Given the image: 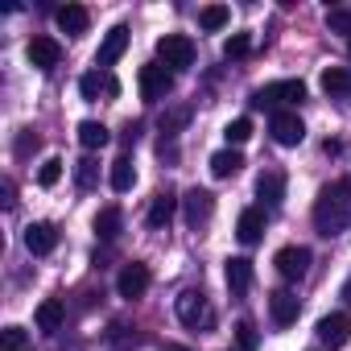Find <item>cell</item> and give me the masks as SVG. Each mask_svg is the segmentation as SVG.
<instances>
[{
  "label": "cell",
  "instance_id": "obj_1",
  "mask_svg": "<svg viewBox=\"0 0 351 351\" xmlns=\"http://www.w3.org/2000/svg\"><path fill=\"white\" fill-rule=\"evenodd\" d=\"M310 219H314V232H318V236H326V240H330V236H339V232H347V223H351V203H347V195H343V186H339V182H330V186H322V191H318Z\"/></svg>",
  "mask_w": 351,
  "mask_h": 351
},
{
  "label": "cell",
  "instance_id": "obj_2",
  "mask_svg": "<svg viewBox=\"0 0 351 351\" xmlns=\"http://www.w3.org/2000/svg\"><path fill=\"white\" fill-rule=\"evenodd\" d=\"M302 99H306V83H302V79H277V83H265V87L252 95L256 108H273V112H285L289 104H302Z\"/></svg>",
  "mask_w": 351,
  "mask_h": 351
},
{
  "label": "cell",
  "instance_id": "obj_3",
  "mask_svg": "<svg viewBox=\"0 0 351 351\" xmlns=\"http://www.w3.org/2000/svg\"><path fill=\"white\" fill-rule=\"evenodd\" d=\"M157 62L169 66V71L195 66V42L186 34H165V38H157Z\"/></svg>",
  "mask_w": 351,
  "mask_h": 351
},
{
  "label": "cell",
  "instance_id": "obj_4",
  "mask_svg": "<svg viewBox=\"0 0 351 351\" xmlns=\"http://www.w3.org/2000/svg\"><path fill=\"white\" fill-rule=\"evenodd\" d=\"M173 91V71L161 66V62H145L141 66V99L145 104H157Z\"/></svg>",
  "mask_w": 351,
  "mask_h": 351
},
{
  "label": "cell",
  "instance_id": "obj_5",
  "mask_svg": "<svg viewBox=\"0 0 351 351\" xmlns=\"http://www.w3.org/2000/svg\"><path fill=\"white\" fill-rule=\"evenodd\" d=\"M173 310H178V322H186V326H211V318H215L199 289H182L178 302H173Z\"/></svg>",
  "mask_w": 351,
  "mask_h": 351
},
{
  "label": "cell",
  "instance_id": "obj_6",
  "mask_svg": "<svg viewBox=\"0 0 351 351\" xmlns=\"http://www.w3.org/2000/svg\"><path fill=\"white\" fill-rule=\"evenodd\" d=\"M269 132H273V141H277L281 149H293V145H302V141H306V124H302V116H298V112H273Z\"/></svg>",
  "mask_w": 351,
  "mask_h": 351
},
{
  "label": "cell",
  "instance_id": "obj_7",
  "mask_svg": "<svg viewBox=\"0 0 351 351\" xmlns=\"http://www.w3.org/2000/svg\"><path fill=\"white\" fill-rule=\"evenodd\" d=\"M310 248H302V244H289V248H281L277 256H273V265H277V273L285 277V281H302L306 273H310Z\"/></svg>",
  "mask_w": 351,
  "mask_h": 351
},
{
  "label": "cell",
  "instance_id": "obj_8",
  "mask_svg": "<svg viewBox=\"0 0 351 351\" xmlns=\"http://www.w3.org/2000/svg\"><path fill=\"white\" fill-rule=\"evenodd\" d=\"M182 215H186V228L199 232V228L215 215V195H211V191H199V186L186 191V199H182Z\"/></svg>",
  "mask_w": 351,
  "mask_h": 351
},
{
  "label": "cell",
  "instance_id": "obj_9",
  "mask_svg": "<svg viewBox=\"0 0 351 351\" xmlns=\"http://www.w3.org/2000/svg\"><path fill=\"white\" fill-rule=\"evenodd\" d=\"M149 281H153V273H149V265H141V261H132V265H124L120 269V277H116V293L120 298H141L145 289H149Z\"/></svg>",
  "mask_w": 351,
  "mask_h": 351
},
{
  "label": "cell",
  "instance_id": "obj_10",
  "mask_svg": "<svg viewBox=\"0 0 351 351\" xmlns=\"http://www.w3.org/2000/svg\"><path fill=\"white\" fill-rule=\"evenodd\" d=\"M314 330H318L322 347H330V351H335V347H343V343H347V335H351V318H347L343 310H335V314H322Z\"/></svg>",
  "mask_w": 351,
  "mask_h": 351
},
{
  "label": "cell",
  "instance_id": "obj_11",
  "mask_svg": "<svg viewBox=\"0 0 351 351\" xmlns=\"http://www.w3.org/2000/svg\"><path fill=\"white\" fill-rule=\"evenodd\" d=\"M252 277H256V269H252V261H248V256H232V261H228V269H223V281H228L232 298L248 293V289H252Z\"/></svg>",
  "mask_w": 351,
  "mask_h": 351
},
{
  "label": "cell",
  "instance_id": "obj_12",
  "mask_svg": "<svg viewBox=\"0 0 351 351\" xmlns=\"http://www.w3.org/2000/svg\"><path fill=\"white\" fill-rule=\"evenodd\" d=\"M128 50V25H112L99 42V54H95V66H112L120 54Z\"/></svg>",
  "mask_w": 351,
  "mask_h": 351
},
{
  "label": "cell",
  "instance_id": "obj_13",
  "mask_svg": "<svg viewBox=\"0 0 351 351\" xmlns=\"http://www.w3.org/2000/svg\"><path fill=\"white\" fill-rule=\"evenodd\" d=\"M25 54H29V62H34L38 71H54V66L62 62V46H58L54 38H34V42L25 46Z\"/></svg>",
  "mask_w": 351,
  "mask_h": 351
},
{
  "label": "cell",
  "instance_id": "obj_14",
  "mask_svg": "<svg viewBox=\"0 0 351 351\" xmlns=\"http://www.w3.org/2000/svg\"><path fill=\"white\" fill-rule=\"evenodd\" d=\"M25 248H29L34 256H50V252L58 248V228H54V223H29V228H25Z\"/></svg>",
  "mask_w": 351,
  "mask_h": 351
},
{
  "label": "cell",
  "instance_id": "obj_15",
  "mask_svg": "<svg viewBox=\"0 0 351 351\" xmlns=\"http://www.w3.org/2000/svg\"><path fill=\"white\" fill-rule=\"evenodd\" d=\"M298 310H302L298 293H289V289H273V293H269V314H273V322H277V326L298 322Z\"/></svg>",
  "mask_w": 351,
  "mask_h": 351
},
{
  "label": "cell",
  "instance_id": "obj_16",
  "mask_svg": "<svg viewBox=\"0 0 351 351\" xmlns=\"http://www.w3.org/2000/svg\"><path fill=\"white\" fill-rule=\"evenodd\" d=\"M173 211H178V199H173V191H157V195H153V203H149L145 223H149L153 232H161V228H169Z\"/></svg>",
  "mask_w": 351,
  "mask_h": 351
},
{
  "label": "cell",
  "instance_id": "obj_17",
  "mask_svg": "<svg viewBox=\"0 0 351 351\" xmlns=\"http://www.w3.org/2000/svg\"><path fill=\"white\" fill-rule=\"evenodd\" d=\"M236 236H240V244H256L265 236V211L261 207H244L240 219H236Z\"/></svg>",
  "mask_w": 351,
  "mask_h": 351
},
{
  "label": "cell",
  "instance_id": "obj_18",
  "mask_svg": "<svg viewBox=\"0 0 351 351\" xmlns=\"http://www.w3.org/2000/svg\"><path fill=\"white\" fill-rule=\"evenodd\" d=\"M54 21H58V29H62V34H71V38L87 34V25H91V17H87V9H83V5H62V9L54 13Z\"/></svg>",
  "mask_w": 351,
  "mask_h": 351
},
{
  "label": "cell",
  "instance_id": "obj_19",
  "mask_svg": "<svg viewBox=\"0 0 351 351\" xmlns=\"http://www.w3.org/2000/svg\"><path fill=\"white\" fill-rule=\"evenodd\" d=\"M38 330H46V335H54V330H62V322H66V306L58 302V298H46L42 306H38Z\"/></svg>",
  "mask_w": 351,
  "mask_h": 351
},
{
  "label": "cell",
  "instance_id": "obj_20",
  "mask_svg": "<svg viewBox=\"0 0 351 351\" xmlns=\"http://www.w3.org/2000/svg\"><path fill=\"white\" fill-rule=\"evenodd\" d=\"M99 91L120 95V83H116L112 75H99V71H91V75H83V79H79V95H83V99H99Z\"/></svg>",
  "mask_w": 351,
  "mask_h": 351
},
{
  "label": "cell",
  "instance_id": "obj_21",
  "mask_svg": "<svg viewBox=\"0 0 351 351\" xmlns=\"http://www.w3.org/2000/svg\"><path fill=\"white\" fill-rule=\"evenodd\" d=\"M256 195H261L265 203H281V199H285V173H281V169H265L261 178H256Z\"/></svg>",
  "mask_w": 351,
  "mask_h": 351
},
{
  "label": "cell",
  "instance_id": "obj_22",
  "mask_svg": "<svg viewBox=\"0 0 351 351\" xmlns=\"http://www.w3.org/2000/svg\"><path fill=\"white\" fill-rule=\"evenodd\" d=\"M108 182H112L116 195H128V191H132V182H136V165H132V157H116V161H112V178H108Z\"/></svg>",
  "mask_w": 351,
  "mask_h": 351
},
{
  "label": "cell",
  "instance_id": "obj_23",
  "mask_svg": "<svg viewBox=\"0 0 351 351\" xmlns=\"http://www.w3.org/2000/svg\"><path fill=\"white\" fill-rule=\"evenodd\" d=\"M108 141H112V132H108V128H104L99 120H83V124H79V145H83L87 153H95V149H104Z\"/></svg>",
  "mask_w": 351,
  "mask_h": 351
},
{
  "label": "cell",
  "instance_id": "obj_24",
  "mask_svg": "<svg viewBox=\"0 0 351 351\" xmlns=\"http://www.w3.org/2000/svg\"><path fill=\"white\" fill-rule=\"evenodd\" d=\"M240 169H244L240 149H219V153L211 157V173H215V178H232V173H240Z\"/></svg>",
  "mask_w": 351,
  "mask_h": 351
},
{
  "label": "cell",
  "instance_id": "obj_25",
  "mask_svg": "<svg viewBox=\"0 0 351 351\" xmlns=\"http://www.w3.org/2000/svg\"><path fill=\"white\" fill-rule=\"evenodd\" d=\"M120 223H124L120 207H104V211L95 215V236H99V240H116V236H120Z\"/></svg>",
  "mask_w": 351,
  "mask_h": 351
},
{
  "label": "cell",
  "instance_id": "obj_26",
  "mask_svg": "<svg viewBox=\"0 0 351 351\" xmlns=\"http://www.w3.org/2000/svg\"><path fill=\"white\" fill-rule=\"evenodd\" d=\"M322 91H326V95H351V71L326 66V71H322Z\"/></svg>",
  "mask_w": 351,
  "mask_h": 351
},
{
  "label": "cell",
  "instance_id": "obj_27",
  "mask_svg": "<svg viewBox=\"0 0 351 351\" xmlns=\"http://www.w3.org/2000/svg\"><path fill=\"white\" fill-rule=\"evenodd\" d=\"M75 182H79V191H95L99 186V165H95V157H83L75 165Z\"/></svg>",
  "mask_w": 351,
  "mask_h": 351
},
{
  "label": "cell",
  "instance_id": "obj_28",
  "mask_svg": "<svg viewBox=\"0 0 351 351\" xmlns=\"http://www.w3.org/2000/svg\"><path fill=\"white\" fill-rule=\"evenodd\" d=\"M236 347H240V351H256V347H261V330H256L252 318H240V322H236Z\"/></svg>",
  "mask_w": 351,
  "mask_h": 351
},
{
  "label": "cell",
  "instance_id": "obj_29",
  "mask_svg": "<svg viewBox=\"0 0 351 351\" xmlns=\"http://www.w3.org/2000/svg\"><path fill=\"white\" fill-rule=\"evenodd\" d=\"M228 17H232V9H228V5H207V9L199 13V25L215 34V29H223V25H228Z\"/></svg>",
  "mask_w": 351,
  "mask_h": 351
},
{
  "label": "cell",
  "instance_id": "obj_30",
  "mask_svg": "<svg viewBox=\"0 0 351 351\" xmlns=\"http://www.w3.org/2000/svg\"><path fill=\"white\" fill-rule=\"evenodd\" d=\"M326 29H330V34H343V38L351 42V5L330 9V13H326Z\"/></svg>",
  "mask_w": 351,
  "mask_h": 351
},
{
  "label": "cell",
  "instance_id": "obj_31",
  "mask_svg": "<svg viewBox=\"0 0 351 351\" xmlns=\"http://www.w3.org/2000/svg\"><path fill=\"white\" fill-rule=\"evenodd\" d=\"M0 351H29V335L21 326H5L0 330Z\"/></svg>",
  "mask_w": 351,
  "mask_h": 351
},
{
  "label": "cell",
  "instance_id": "obj_32",
  "mask_svg": "<svg viewBox=\"0 0 351 351\" xmlns=\"http://www.w3.org/2000/svg\"><path fill=\"white\" fill-rule=\"evenodd\" d=\"M58 178H62V161L58 157H50V161H42V169H38V186H58Z\"/></svg>",
  "mask_w": 351,
  "mask_h": 351
},
{
  "label": "cell",
  "instance_id": "obj_33",
  "mask_svg": "<svg viewBox=\"0 0 351 351\" xmlns=\"http://www.w3.org/2000/svg\"><path fill=\"white\" fill-rule=\"evenodd\" d=\"M223 136H228V145H244V141L252 136V120H248V116H240V120H232V124L223 128Z\"/></svg>",
  "mask_w": 351,
  "mask_h": 351
},
{
  "label": "cell",
  "instance_id": "obj_34",
  "mask_svg": "<svg viewBox=\"0 0 351 351\" xmlns=\"http://www.w3.org/2000/svg\"><path fill=\"white\" fill-rule=\"evenodd\" d=\"M252 50V38L248 34H232L228 42H223V58H244Z\"/></svg>",
  "mask_w": 351,
  "mask_h": 351
},
{
  "label": "cell",
  "instance_id": "obj_35",
  "mask_svg": "<svg viewBox=\"0 0 351 351\" xmlns=\"http://www.w3.org/2000/svg\"><path fill=\"white\" fill-rule=\"evenodd\" d=\"M186 120H191V108H178V112H169V116H161V132H165V136H173V132H178Z\"/></svg>",
  "mask_w": 351,
  "mask_h": 351
},
{
  "label": "cell",
  "instance_id": "obj_36",
  "mask_svg": "<svg viewBox=\"0 0 351 351\" xmlns=\"http://www.w3.org/2000/svg\"><path fill=\"white\" fill-rule=\"evenodd\" d=\"M29 149H38V136H34V132H21V141H17V153L25 157Z\"/></svg>",
  "mask_w": 351,
  "mask_h": 351
},
{
  "label": "cell",
  "instance_id": "obj_37",
  "mask_svg": "<svg viewBox=\"0 0 351 351\" xmlns=\"http://www.w3.org/2000/svg\"><path fill=\"white\" fill-rule=\"evenodd\" d=\"M17 203V191H13V182H5V207H13Z\"/></svg>",
  "mask_w": 351,
  "mask_h": 351
},
{
  "label": "cell",
  "instance_id": "obj_38",
  "mask_svg": "<svg viewBox=\"0 0 351 351\" xmlns=\"http://www.w3.org/2000/svg\"><path fill=\"white\" fill-rule=\"evenodd\" d=\"M343 302H347V306H351V277H347V281H343Z\"/></svg>",
  "mask_w": 351,
  "mask_h": 351
},
{
  "label": "cell",
  "instance_id": "obj_39",
  "mask_svg": "<svg viewBox=\"0 0 351 351\" xmlns=\"http://www.w3.org/2000/svg\"><path fill=\"white\" fill-rule=\"evenodd\" d=\"M339 186H343V195H347V203H351V178H343Z\"/></svg>",
  "mask_w": 351,
  "mask_h": 351
},
{
  "label": "cell",
  "instance_id": "obj_40",
  "mask_svg": "<svg viewBox=\"0 0 351 351\" xmlns=\"http://www.w3.org/2000/svg\"><path fill=\"white\" fill-rule=\"evenodd\" d=\"M169 351H186V347H169Z\"/></svg>",
  "mask_w": 351,
  "mask_h": 351
},
{
  "label": "cell",
  "instance_id": "obj_41",
  "mask_svg": "<svg viewBox=\"0 0 351 351\" xmlns=\"http://www.w3.org/2000/svg\"><path fill=\"white\" fill-rule=\"evenodd\" d=\"M347 58H351V42H347Z\"/></svg>",
  "mask_w": 351,
  "mask_h": 351
}]
</instances>
